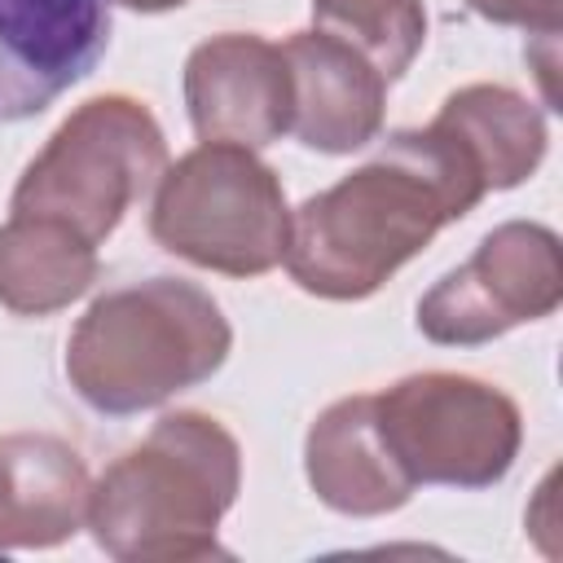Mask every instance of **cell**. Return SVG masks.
Listing matches in <instances>:
<instances>
[{"label":"cell","mask_w":563,"mask_h":563,"mask_svg":"<svg viewBox=\"0 0 563 563\" xmlns=\"http://www.w3.org/2000/svg\"><path fill=\"white\" fill-rule=\"evenodd\" d=\"M110 48V0H0V123L44 114Z\"/></svg>","instance_id":"ba28073f"},{"label":"cell","mask_w":563,"mask_h":563,"mask_svg":"<svg viewBox=\"0 0 563 563\" xmlns=\"http://www.w3.org/2000/svg\"><path fill=\"white\" fill-rule=\"evenodd\" d=\"M242 488V449L211 413H163L88 493L92 541L119 563L224 559L220 519Z\"/></svg>","instance_id":"7a4b0ae2"},{"label":"cell","mask_w":563,"mask_h":563,"mask_svg":"<svg viewBox=\"0 0 563 563\" xmlns=\"http://www.w3.org/2000/svg\"><path fill=\"white\" fill-rule=\"evenodd\" d=\"M471 13L497 26H519L532 35H559L563 22V0H466Z\"/></svg>","instance_id":"2e32d148"},{"label":"cell","mask_w":563,"mask_h":563,"mask_svg":"<svg viewBox=\"0 0 563 563\" xmlns=\"http://www.w3.org/2000/svg\"><path fill=\"white\" fill-rule=\"evenodd\" d=\"M303 475L321 506L352 519L391 515L413 497V479L396 466L374 396H343L317 413L303 435Z\"/></svg>","instance_id":"8fae6325"},{"label":"cell","mask_w":563,"mask_h":563,"mask_svg":"<svg viewBox=\"0 0 563 563\" xmlns=\"http://www.w3.org/2000/svg\"><path fill=\"white\" fill-rule=\"evenodd\" d=\"M484 194L479 172L440 128L391 132L374 158L290 211L282 264L317 299H369Z\"/></svg>","instance_id":"6da1fadb"},{"label":"cell","mask_w":563,"mask_h":563,"mask_svg":"<svg viewBox=\"0 0 563 563\" xmlns=\"http://www.w3.org/2000/svg\"><path fill=\"white\" fill-rule=\"evenodd\" d=\"M378 431L396 466L418 484L493 488L519 457L523 413L488 378L422 369L374 396Z\"/></svg>","instance_id":"8992f818"},{"label":"cell","mask_w":563,"mask_h":563,"mask_svg":"<svg viewBox=\"0 0 563 563\" xmlns=\"http://www.w3.org/2000/svg\"><path fill=\"white\" fill-rule=\"evenodd\" d=\"M431 128H440L479 172L484 189H515L523 185L550 145L545 114L537 101L506 84H466L444 97Z\"/></svg>","instance_id":"4fadbf2b"},{"label":"cell","mask_w":563,"mask_h":563,"mask_svg":"<svg viewBox=\"0 0 563 563\" xmlns=\"http://www.w3.org/2000/svg\"><path fill=\"white\" fill-rule=\"evenodd\" d=\"M290 70V136L317 154L365 150L383 132L387 79L330 31H295L282 44Z\"/></svg>","instance_id":"30bf717a"},{"label":"cell","mask_w":563,"mask_h":563,"mask_svg":"<svg viewBox=\"0 0 563 563\" xmlns=\"http://www.w3.org/2000/svg\"><path fill=\"white\" fill-rule=\"evenodd\" d=\"M229 347L233 325L202 286L145 277L88 303L66 339V378L88 409L128 418L207 383Z\"/></svg>","instance_id":"3957f363"},{"label":"cell","mask_w":563,"mask_h":563,"mask_svg":"<svg viewBox=\"0 0 563 563\" xmlns=\"http://www.w3.org/2000/svg\"><path fill=\"white\" fill-rule=\"evenodd\" d=\"M150 238L194 268L264 277L286 260L290 242L282 176L246 145L198 141L158 176Z\"/></svg>","instance_id":"5b68a950"},{"label":"cell","mask_w":563,"mask_h":563,"mask_svg":"<svg viewBox=\"0 0 563 563\" xmlns=\"http://www.w3.org/2000/svg\"><path fill=\"white\" fill-rule=\"evenodd\" d=\"M167 172V136L145 101L101 92L75 106L22 167L9 211L48 216L101 246Z\"/></svg>","instance_id":"277c9868"},{"label":"cell","mask_w":563,"mask_h":563,"mask_svg":"<svg viewBox=\"0 0 563 563\" xmlns=\"http://www.w3.org/2000/svg\"><path fill=\"white\" fill-rule=\"evenodd\" d=\"M185 110L198 141H233L264 150L290 132V70L282 44L224 31L185 57Z\"/></svg>","instance_id":"9c48e42d"},{"label":"cell","mask_w":563,"mask_h":563,"mask_svg":"<svg viewBox=\"0 0 563 563\" xmlns=\"http://www.w3.org/2000/svg\"><path fill=\"white\" fill-rule=\"evenodd\" d=\"M312 18L321 31L365 53L387 84L400 79L427 44L422 0H312Z\"/></svg>","instance_id":"9a60e30c"},{"label":"cell","mask_w":563,"mask_h":563,"mask_svg":"<svg viewBox=\"0 0 563 563\" xmlns=\"http://www.w3.org/2000/svg\"><path fill=\"white\" fill-rule=\"evenodd\" d=\"M88 466L84 457L40 431L0 435V554L53 550L88 528Z\"/></svg>","instance_id":"7c38bea8"},{"label":"cell","mask_w":563,"mask_h":563,"mask_svg":"<svg viewBox=\"0 0 563 563\" xmlns=\"http://www.w3.org/2000/svg\"><path fill=\"white\" fill-rule=\"evenodd\" d=\"M97 246L48 216H9L0 224V308L48 317L70 308L97 282Z\"/></svg>","instance_id":"5bb4252c"},{"label":"cell","mask_w":563,"mask_h":563,"mask_svg":"<svg viewBox=\"0 0 563 563\" xmlns=\"http://www.w3.org/2000/svg\"><path fill=\"white\" fill-rule=\"evenodd\" d=\"M563 303V246L537 220H506L466 264L418 299V330L440 347H479Z\"/></svg>","instance_id":"52a82bcc"},{"label":"cell","mask_w":563,"mask_h":563,"mask_svg":"<svg viewBox=\"0 0 563 563\" xmlns=\"http://www.w3.org/2000/svg\"><path fill=\"white\" fill-rule=\"evenodd\" d=\"M114 4L136 9V13H167V9H180V4H189V0H114Z\"/></svg>","instance_id":"e0dca14e"}]
</instances>
